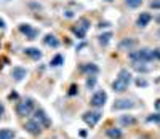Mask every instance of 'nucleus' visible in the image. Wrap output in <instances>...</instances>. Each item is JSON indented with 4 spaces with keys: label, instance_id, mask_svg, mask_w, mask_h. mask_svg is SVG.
<instances>
[{
    "label": "nucleus",
    "instance_id": "34",
    "mask_svg": "<svg viewBox=\"0 0 160 139\" xmlns=\"http://www.w3.org/2000/svg\"><path fill=\"white\" fill-rule=\"evenodd\" d=\"M72 16H74L72 11H66V18H72Z\"/></svg>",
    "mask_w": 160,
    "mask_h": 139
},
{
    "label": "nucleus",
    "instance_id": "2",
    "mask_svg": "<svg viewBox=\"0 0 160 139\" xmlns=\"http://www.w3.org/2000/svg\"><path fill=\"white\" fill-rule=\"evenodd\" d=\"M35 110V104L32 98H24L16 104V115L24 118V117H29L32 112Z\"/></svg>",
    "mask_w": 160,
    "mask_h": 139
},
{
    "label": "nucleus",
    "instance_id": "1",
    "mask_svg": "<svg viewBox=\"0 0 160 139\" xmlns=\"http://www.w3.org/2000/svg\"><path fill=\"white\" fill-rule=\"evenodd\" d=\"M131 72L128 69H120V72L117 75V78L112 82V90L114 93H123L128 90V85L131 83Z\"/></svg>",
    "mask_w": 160,
    "mask_h": 139
},
{
    "label": "nucleus",
    "instance_id": "11",
    "mask_svg": "<svg viewBox=\"0 0 160 139\" xmlns=\"http://www.w3.org/2000/svg\"><path fill=\"white\" fill-rule=\"evenodd\" d=\"M118 123H120V127H123V128H130V127H135L136 125V117L135 115H120L118 117Z\"/></svg>",
    "mask_w": 160,
    "mask_h": 139
},
{
    "label": "nucleus",
    "instance_id": "9",
    "mask_svg": "<svg viewBox=\"0 0 160 139\" xmlns=\"http://www.w3.org/2000/svg\"><path fill=\"white\" fill-rule=\"evenodd\" d=\"M18 29H19V32H21L22 35H26V38H28V40H34V38L38 35V31L34 29V27H32L31 24H28V22L19 24Z\"/></svg>",
    "mask_w": 160,
    "mask_h": 139
},
{
    "label": "nucleus",
    "instance_id": "21",
    "mask_svg": "<svg viewBox=\"0 0 160 139\" xmlns=\"http://www.w3.org/2000/svg\"><path fill=\"white\" fill-rule=\"evenodd\" d=\"M96 82H98V78H96V75H87V90L90 91V90H93L96 87Z\"/></svg>",
    "mask_w": 160,
    "mask_h": 139
},
{
    "label": "nucleus",
    "instance_id": "17",
    "mask_svg": "<svg viewBox=\"0 0 160 139\" xmlns=\"http://www.w3.org/2000/svg\"><path fill=\"white\" fill-rule=\"evenodd\" d=\"M106 136L109 139H122V130L120 128H115V127H111L106 130Z\"/></svg>",
    "mask_w": 160,
    "mask_h": 139
},
{
    "label": "nucleus",
    "instance_id": "12",
    "mask_svg": "<svg viewBox=\"0 0 160 139\" xmlns=\"http://www.w3.org/2000/svg\"><path fill=\"white\" fill-rule=\"evenodd\" d=\"M80 72L85 74V75H96L99 72V67L93 62H87V64H82L80 66Z\"/></svg>",
    "mask_w": 160,
    "mask_h": 139
},
{
    "label": "nucleus",
    "instance_id": "13",
    "mask_svg": "<svg viewBox=\"0 0 160 139\" xmlns=\"http://www.w3.org/2000/svg\"><path fill=\"white\" fill-rule=\"evenodd\" d=\"M26 75H28V71H26L24 67H21V66H15V67H13V71H11V77L15 78L16 82H21Z\"/></svg>",
    "mask_w": 160,
    "mask_h": 139
},
{
    "label": "nucleus",
    "instance_id": "27",
    "mask_svg": "<svg viewBox=\"0 0 160 139\" xmlns=\"http://www.w3.org/2000/svg\"><path fill=\"white\" fill-rule=\"evenodd\" d=\"M19 99V94L16 93V91H11L10 94H8V101H18Z\"/></svg>",
    "mask_w": 160,
    "mask_h": 139
},
{
    "label": "nucleus",
    "instance_id": "14",
    "mask_svg": "<svg viewBox=\"0 0 160 139\" xmlns=\"http://www.w3.org/2000/svg\"><path fill=\"white\" fill-rule=\"evenodd\" d=\"M136 43H138L136 38H123V40L118 43V48L123 50V51H131V48H135Z\"/></svg>",
    "mask_w": 160,
    "mask_h": 139
},
{
    "label": "nucleus",
    "instance_id": "29",
    "mask_svg": "<svg viewBox=\"0 0 160 139\" xmlns=\"http://www.w3.org/2000/svg\"><path fill=\"white\" fill-rule=\"evenodd\" d=\"M136 85H138V87H148V82H146L144 78H138V80H136Z\"/></svg>",
    "mask_w": 160,
    "mask_h": 139
},
{
    "label": "nucleus",
    "instance_id": "38",
    "mask_svg": "<svg viewBox=\"0 0 160 139\" xmlns=\"http://www.w3.org/2000/svg\"><path fill=\"white\" fill-rule=\"evenodd\" d=\"M157 22H160V16H158V18H157Z\"/></svg>",
    "mask_w": 160,
    "mask_h": 139
},
{
    "label": "nucleus",
    "instance_id": "33",
    "mask_svg": "<svg viewBox=\"0 0 160 139\" xmlns=\"http://www.w3.org/2000/svg\"><path fill=\"white\" fill-rule=\"evenodd\" d=\"M0 29H5V21L0 18Z\"/></svg>",
    "mask_w": 160,
    "mask_h": 139
},
{
    "label": "nucleus",
    "instance_id": "20",
    "mask_svg": "<svg viewBox=\"0 0 160 139\" xmlns=\"http://www.w3.org/2000/svg\"><path fill=\"white\" fill-rule=\"evenodd\" d=\"M148 62H133V69L141 74H146V72H149L151 71V66H146Z\"/></svg>",
    "mask_w": 160,
    "mask_h": 139
},
{
    "label": "nucleus",
    "instance_id": "7",
    "mask_svg": "<svg viewBox=\"0 0 160 139\" xmlns=\"http://www.w3.org/2000/svg\"><path fill=\"white\" fill-rule=\"evenodd\" d=\"M24 130L28 131L31 136H40V134H42V131H43V127L35 118H29L28 122L24 123Z\"/></svg>",
    "mask_w": 160,
    "mask_h": 139
},
{
    "label": "nucleus",
    "instance_id": "18",
    "mask_svg": "<svg viewBox=\"0 0 160 139\" xmlns=\"http://www.w3.org/2000/svg\"><path fill=\"white\" fill-rule=\"evenodd\" d=\"M43 43L48 45V47H51V48H58V47H59V40L53 35V34H47L45 38H43Z\"/></svg>",
    "mask_w": 160,
    "mask_h": 139
},
{
    "label": "nucleus",
    "instance_id": "8",
    "mask_svg": "<svg viewBox=\"0 0 160 139\" xmlns=\"http://www.w3.org/2000/svg\"><path fill=\"white\" fill-rule=\"evenodd\" d=\"M34 114H35V115H34V118H35L40 125H42L43 130L51 127V120H50V117L47 115V112H45L43 109H40V107H38V109H35V110H34Z\"/></svg>",
    "mask_w": 160,
    "mask_h": 139
},
{
    "label": "nucleus",
    "instance_id": "10",
    "mask_svg": "<svg viewBox=\"0 0 160 139\" xmlns=\"http://www.w3.org/2000/svg\"><path fill=\"white\" fill-rule=\"evenodd\" d=\"M136 104L131 99H117L112 106V110H127V109H133Z\"/></svg>",
    "mask_w": 160,
    "mask_h": 139
},
{
    "label": "nucleus",
    "instance_id": "35",
    "mask_svg": "<svg viewBox=\"0 0 160 139\" xmlns=\"http://www.w3.org/2000/svg\"><path fill=\"white\" fill-rule=\"evenodd\" d=\"M78 134H80V136H82V137H87V131H85V130H82V131H80Z\"/></svg>",
    "mask_w": 160,
    "mask_h": 139
},
{
    "label": "nucleus",
    "instance_id": "15",
    "mask_svg": "<svg viewBox=\"0 0 160 139\" xmlns=\"http://www.w3.org/2000/svg\"><path fill=\"white\" fill-rule=\"evenodd\" d=\"M151 21H152L151 13L144 11V13H141V15L138 16V19H136V26H138V27H146V26H148Z\"/></svg>",
    "mask_w": 160,
    "mask_h": 139
},
{
    "label": "nucleus",
    "instance_id": "5",
    "mask_svg": "<svg viewBox=\"0 0 160 139\" xmlns=\"http://www.w3.org/2000/svg\"><path fill=\"white\" fill-rule=\"evenodd\" d=\"M101 118H102V114L99 112V110H87V112H83V115H82V120L88 125V128H95Z\"/></svg>",
    "mask_w": 160,
    "mask_h": 139
},
{
    "label": "nucleus",
    "instance_id": "31",
    "mask_svg": "<svg viewBox=\"0 0 160 139\" xmlns=\"http://www.w3.org/2000/svg\"><path fill=\"white\" fill-rule=\"evenodd\" d=\"M3 114H5V106H3V102H0V118L3 117Z\"/></svg>",
    "mask_w": 160,
    "mask_h": 139
},
{
    "label": "nucleus",
    "instance_id": "16",
    "mask_svg": "<svg viewBox=\"0 0 160 139\" xmlns=\"http://www.w3.org/2000/svg\"><path fill=\"white\" fill-rule=\"evenodd\" d=\"M24 53L28 54V56H29L31 59H34V61H38L40 58H42V51H40L38 48H34V47L26 48V50H24Z\"/></svg>",
    "mask_w": 160,
    "mask_h": 139
},
{
    "label": "nucleus",
    "instance_id": "26",
    "mask_svg": "<svg viewBox=\"0 0 160 139\" xmlns=\"http://www.w3.org/2000/svg\"><path fill=\"white\" fill-rule=\"evenodd\" d=\"M75 94H78V87H77L75 83H74V85H71V87H69L68 96H75Z\"/></svg>",
    "mask_w": 160,
    "mask_h": 139
},
{
    "label": "nucleus",
    "instance_id": "3",
    "mask_svg": "<svg viewBox=\"0 0 160 139\" xmlns=\"http://www.w3.org/2000/svg\"><path fill=\"white\" fill-rule=\"evenodd\" d=\"M128 56L133 62H151V61H154V50L141 48L136 51H131Z\"/></svg>",
    "mask_w": 160,
    "mask_h": 139
},
{
    "label": "nucleus",
    "instance_id": "28",
    "mask_svg": "<svg viewBox=\"0 0 160 139\" xmlns=\"http://www.w3.org/2000/svg\"><path fill=\"white\" fill-rule=\"evenodd\" d=\"M151 8L160 10V0H152V2H151Z\"/></svg>",
    "mask_w": 160,
    "mask_h": 139
},
{
    "label": "nucleus",
    "instance_id": "23",
    "mask_svg": "<svg viewBox=\"0 0 160 139\" xmlns=\"http://www.w3.org/2000/svg\"><path fill=\"white\" fill-rule=\"evenodd\" d=\"M98 38H99V43H101L102 47H106V45H109V42H111V38H112V32H106V34H101Z\"/></svg>",
    "mask_w": 160,
    "mask_h": 139
},
{
    "label": "nucleus",
    "instance_id": "22",
    "mask_svg": "<svg viewBox=\"0 0 160 139\" xmlns=\"http://www.w3.org/2000/svg\"><path fill=\"white\" fill-rule=\"evenodd\" d=\"M62 64H64V56H62V54H56V56L50 61V66L51 67H59Z\"/></svg>",
    "mask_w": 160,
    "mask_h": 139
},
{
    "label": "nucleus",
    "instance_id": "24",
    "mask_svg": "<svg viewBox=\"0 0 160 139\" xmlns=\"http://www.w3.org/2000/svg\"><path fill=\"white\" fill-rule=\"evenodd\" d=\"M146 122L148 123H154V125H158L160 127V112H155V114H151L146 117Z\"/></svg>",
    "mask_w": 160,
    "mask_h": 139
},
{
    "label": "nucleus",
    "instance_id": "36",
    "mask_svg": "<svg viewBox=\"0 0 160 139\" xmlns=\"http://www.w3.org/2000/svg\"><path fill=\"white\" fill-rule=\"evenodd\" d=\"M138 139H152V137H151V136H139Z\"/></svg>",
    "mask_w": 160,
    "mask_h": 139
},
{
    "label": "nucleus",
    "instance_id": "6",
    "mask_svg": "<svg viewBox=\"0 0 160 139\" xmlns=\"http://www.w3.org/2000/svg\"><path fill=\"white\" fill-rule=\"evenodd\" d=\"M106 102H108V93L102 91V90L96 91V93L90 98V106H91V107H95V109H101V107H104Z\"/></svg>",
    "mask_w": 160,
    "mask_h": 139
},
{
    "label": "nucleus",
    "instance_id": "32",
    "mask_svg": "<svg viewBox=\"0 0 160 139\" xmlns=\"http://www.w3.org/2000/svg\"><path fill=\"white\" fill-rule=\"evenodd\" d=\"M154 106H155V109H157L158 112H160V99H157V101L154 102Z\"/></svg>",
    "mask_w": 160,
    "mask_h": 139
},
{
    "label": "nucleus",
    "instance_id": "39",
    "mask_svg": "<svg viewBox=\"0 0 160 139\" xmlns=\"http://www.w3.org/2000/svg\"><path fill=\"white\" fill-rule=\"evenodd\" d=\"M158 35H160V32H158Z\"/></svg>",
    "mask_w": 160,
    "mask_h": 139
},
{
    "label": "nucleus",
    "instance_id": "37",
    "mask_svg": "<svg viewBox=\"0 0 160 139\" xmlns=\"http://www.w3.org/2000/svg\"><path fill=\"white\" fill-rule=\"evenodd\" d=\"M104 2H109L111 3V2H114V0H104Z\"/></svg>",
    "mask_w": 160,
    "mask_h": 139
},
{
    "label": "nucleus",
    "instance_id": "4",
    "mask_svg": "<svg viewBox=\"0 0 160 139\" xmlns=\"http://www.w3.org/2000/svg\"><path fill=\"white\" fill-rule=\"evenodd\" d=\"M88 29H90V19H87V18H80L77 21V24L72 26V32L75 34V37L78 40H83L87 37Z\"/></svg>",
    "mask_w": 160,
    "mask_h": 139
},
{
    "label": "nucleus",
    "instance_id": "25",
    "mask_svg": "<svg viewBox=\"0 0 160 139\" xmlns=\"http://www.w3.org/2000/svg\"><path fill=\"white\" fill-rule=\"evenodd\" d=\"M125 3L128 8H138V7H141L142 0H125Z\"/></svg>",
    "mask_w": 160,
    "mask_h": 139
},
{
    "label": "nucleus",
    "instance_id": "19",
    "mask_svg": "<svg viewBox=\"0 0 160 139\" xmlns=\"http://www.w3.org/2000/svg\"><path fill=\"white\" fill-rule=\"evenodd\" d=\"M16 133L10 128H0V139H15Z\"/></svg>",
    "mask_w": 160,
    "mask_h": 139
},
{
    "label": "nucleus",
    "instance_id": "30",
    "mask_svg": "<svg viewBox=\"0 0 160 139\" xmlns=\"http://www.w3.org/2000/svg\"><path fill=\"white\" fill-rule=\"evenodd\" d=\"M154 59H158L160 61V48L154 50Z\"/></svg>",
    "mask_w": 160,
    "mask_h": 139
}]
</instances>
